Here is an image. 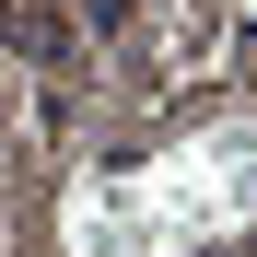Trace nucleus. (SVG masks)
I'll return each mask as SVG.
<instances>
[{"label": "nucleus", "instance_id": "obj_1", "mask_svg": "<svg viewBox=\"0 0 257 257\" xmlns=\"http://www.w3.org/2000/svg\"><path fill=\"white\" fill-rule=\"evenodd\" d=\"M128 12H141V0H94V24H128Z\"/></svg>", "mask_w": 257, "mask_h": 257}]
</instances>
